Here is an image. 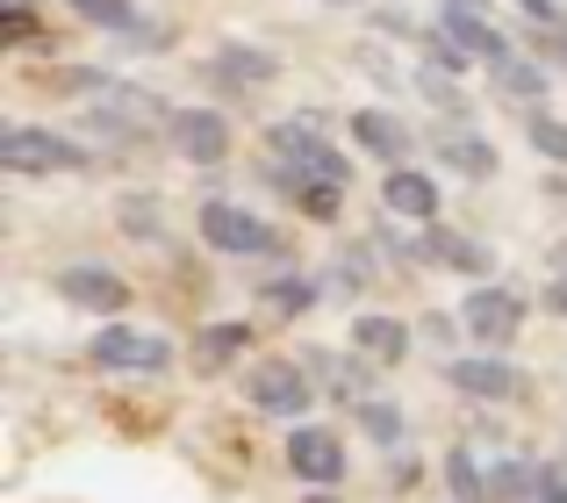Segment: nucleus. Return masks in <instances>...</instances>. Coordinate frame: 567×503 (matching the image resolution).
I'll list each match as a JSON object with an SVG mask.
<instances>
[{
	"label": "nucleus",
	"instance_id": "obj_8",
	"mask_svg": "<svg viewBox=\"0 0 567 503\" xmlns=\"http://www.w3.org/2000/svg\"><path fill=\"white\" fill-rule=\"evenodd\" d=\"M288 475L309 482V490L346 482V439L323 432V424H295V432H288Z\"/></svg>",
	"mask_w": 567,
	"mask_h": 503
},
{
	"label": "nucleus",
	"instance_id": "obj_6",
	"mask_svg": "<svg viewBox=\"0 0 567 503\" xmlns=\"http://www.w3.org/2000/svg\"><path fill=\"white\" fill-rule=\"evenodd\" d=\"M245 403L259 410V418H302L309 403H317V389H309V367L302 360H259L245 367Z\"/></svg>",
	"mask_w": 567,
	"mask_h": 503
},
{
	"label": "nucleus",
	"instance_id": "obj_30",
	"mask_svg": "<svg viewBox=\"0 0 567 503\" xmlns=\"http://www.w3.org/2000/svg\"><path fill=\"white\" fill-rule=\"evenodd\" d=\"M517 8H525V14H532L539 29H546V22H560V8H554V0H517Z\"/></svg>",
	"mask_w": 567,
	"mask_h": 503
},
{
	"label": "nucleus",
	"instance_id": "obj_22",
	"mask_svg": "<svg viewBox=\"0 0 567 503\" xmlns=\"http://www.w3.org/2000/svg\"><path fill=\"white\" fill-rule=\"evenodd\" d=\"M360 432L374 439V446L402 453V439H410V418H402L395 403H381V396H367V403H360Z\"/></svg>",
	"mask_w": 567,
	"mask_h": 503
},
{
	"label": "nucleus",
	"instance_id": "obj_3",
	"mask_svg": "<svg viewBox=\"0 0 567 503\" xmlns=\"http://www.w3.org/2000/svg\"><path fill=\"white\" fill-rule=\"evenodd\" d=\"M460 331H467L482 352H503L517 331H525V295L496 288V280H474V288L460 295Z\"/></svg>",
	"mask_w": 567,
	"mask_h": 503
},
{
	"label": "nucleus",
	"instance_id": "obj_7",
	"mask_svg": "<svg viewBox=\"0 0 567 503\" xmlns=\"http://www.w3.org/2000/svg\"><path fill=\"white\" fill-rule=\"evenodd\" d=\"M266 152L274 158H288V173H309V181H338V187H352V166H346V152H331V144L317 137V123H274L266 130Z\"/></svg>",
	"mask_w": 567,
	"mask_h": 503
},
{
	"label": "nucleus",
	"instance_id": "obj_33",
	"mask_svg": "<svg viewBox=\"0 0 567 503\" xmlns=\"http://www.w3.org/2000/svg\"><path fill=\"white\" fill-rule=\"evenodd\" d=\"M8 8H29V0H8Z\"/></svg>",
	"mask_w": 567,
	"mask_h": 503
},
{
	"label": "nucleus",
	"instance_id": "obj_20",
	"mask_svg": "<svg viewBox=\"0 0 567 503\" xmlns=\"http://www.w3.org/2000/svg\"><path fill=\"white\" fill-rule=\"evenodd\" d=\"M245 346H251V324H237V317L230 324H208V331L194 338V367H202V374H223Z\"/></svg>",
	"mask_w": 567,
	"mask_h": 503
},
{
	"label": "nucleus",
	"instance_id": "obj_25",
	"mask_svg": "<svg viewBox=\"0 0 567 503\" xmlns=\"http://www.w3.org/2000/svg\"><path fill=\"white\" fill-rule=\"evenodd\" d=\"M525 137H532V152H539V158H554V166H567V123H560V115H546V109H525Z\"/></svg>",
	"mask_w": 567,
	"mask_h": 503
},
{
	"label": "nucleus",
	"instance_id": "obj_26",
	"mask_svg": "<svg viewBox=\"0 0 567 503\" xmlns=\"http://www.w3.org/2000/svg\"><path fill=\"white\" fill-rule=\"evenodd\" d=\"M115 224H123L137 245H158V238H166V230H158V202H152V195H130V202H115Z\"/></svg>",
	"mask_w": 567,
	"mask_h": 503
},
{
	"label": "nucleus",
	"instance_id": "obj_17",
	"mask_svg": "<svg viewBox=\"0 0 567 503\" xmlns=\"http://www.w3.org/2000/svg\"><path fill=\"white\" fill-rule=\"evenodd\" d=\"M72 14H86V22H101V29H115V37H137V43H166V29L158 22H144L130 0H65Z\"/></svg>",
	"mask_w": 567,
	"mask_h": 503
},
{
	"label": "nucleus",
	"instance_id": "obj_12",
	"mask_svg": "<svg viewBox=\"0 0 567 503\" xmlns=\"http://www.w3.org/2000/svg\"><path fill=\"white\" fill-rule=\"evenodd\" d=\"M439 37L453 43L460 58H488V65H511V43H503V29H488L474 8H445V14H439Z\"/></svg>",
	"mask_w": 567,
	"mask_h": 503
},
{
	"label": "nucleus",
	"instance_id": "obj_13",
	"mask_svg": "<svg viewBox=\"0 0 567 503\" xmlns=\"http://www.w3.org/2000/svg\"><path fill=\"white\" fill-rule=\"evenodd\" d=\"M346 346L367 352L374 367H395V360H410V324H402V317H374V309H367V317H352Z\"/></svg>",
	"mask_w": 567,
	"mask_h": 503
},
{
	"label": "nucleus",
	"instance_id": "obj_9",
	"mask_svg": "<svg viewBox=\"0 0 567 503\" xmlns=\"http://www.w3.org/2000/svg\"><path fill=\"white\" fill-rule=\"evenodd\" d=\"M58 302H72V309H94V317H123V302H130V280L115 274V266H94V259H80V266H58Z\"/></svg>",
	"mask_w": 567,
	"mask_h": 503
},
{
	"label": "nucleus",
	"instance_id": "obj_28",
	"mask_svg": "<svg viewBox=\"0 0 567 503\" xmlns=\"http://www.w3.org/2000/svg\"><path fill=\"white\" fill-rule=\"evenodd\" d=\"M37 37H43V29H37V14H29V8L0 14V43H37Z\"/></svg>",
	"mask_w": 567,
	"mask_h": 503
},
{
	"label": "nucleus",
	"instance_id": "obj_32",
	"mask_svg": "<svg viewBox=\"0 0 567 503\" xmlns=\"http://www.w3.org/2000/svg\"><path fill=\"white\" fill-rule=\"evenodd\" d=\"M445 8H474V14H482V8H488V0H445Z\"/></svg>",
	"mask_w": 567,
	"mask_h": 503
},
{
	"label": "nucleus",
	"instance_id": "obj_29",
	"mask_svg": "<svg viewBox=\"0 0 567 503\" xmlns=\"http://www.w3.org/2000/svg\"><path fill=\"white\" fill-rule=\"evenodd\" d=\"M539 503H567V468L560 461H539Z\"/></svg>",
	"mask_w": 567,
	"mask_h": 503
},
{
	"label": "nucleus",
	"instance_id": "obj_24",
	"mask_svg": "<svg viewBox=\"0 0 567 503\" xmlns=\"http://www.w3.org/2000/svg\"><path fill=\"white\" fill-rule=\"evenodd\" d=\"M323 288H331V295H360V288H374V259H367L360 245H352V252H338V259H331V274H323Z\"/></svg>",
	"mask_w": 567,
	"mask_h": 503
},
{
	"label": "nucleus",
	"instance_id": "obj_23",
	"mask_svg": "<svg viewBox=\"0 0 567 503\" xmlns=\"http://www.w3.org/2000/svg\"><path fill=\"white\" fill-rule=\"evenodd\" d=\"M445 490H453V503H496V496H488V475L474 468V453H467V446L445 453Z\"/></svg>",
	"mask_w": 567,
	"mask_h": 503
},
{
	"label": "nucleus",
	"instance_id": "obj_4",
	"mask_svg": "<svg viewBox=\"0 0 567 503\" xmlns=\"http://www.w3.org/2000/svg\"><path fill=\"white\" fill-rule=\"evenodd\" d=\"M445 381L474 403H525L532 396L525 367H511L503 352H445Z\"/></svg>",
	"mask_w": 567,
	"mask_h": 503
},
{
	"label": "nucleus",
	"instance_id": "obj_18",
	"mask_svg": "<svg viewBox=\"0 0 567 503\" xmlns=\"http://www.w3.org/2000/svg\"><path fill=\"white\" fill-rule=\"evenodd\" d=\"M274 187L295 202L302 216H317V224H331L338 209H346V187L338 181H309V173H274Z\"/></svg>",
	"mask_w": 567,
	"mask_h": 503
},
{
	"label": "nucleus",
	"instance_id": "obj_14",
	"mask_svg": "<svg viewBox=\"0 0 567 503\" xmlns=\"http://www.w3.org/2000/svg\"><path fill=\"white\" fill-rule=\"evenodd\" d=\"M352 137H360L374 158H388V166H410V152H416L410 123H402V115H388V109H360V115H352Z\"/></svg>",
	"mask_w": 567,
	"mask_h": 503
},
{
	"label": "nucleus",
	"instance_id": "obj_31",
	"mask_svg": "<svg viewBox=\"0 0 567 503\" xmlns=\"http://www.w3.org/2000/svg\"><path fill=\"white\" fill-rule=\"evenodd\" d=\"M546 302H554V309H560V317H567V274L554 280V288H546Z\"/></svg>",
	"mask_w": 567,
	"mask_h": 503
},
{
	"label": "nucleus",
	"instance_id": "obj_15",
	"mask_svg": "<svg viewBox=\"0 0 567 503\" xmlns=\"http://www.w3.org/2000/svg\"><path fill=\"white\" fill-rule=\"evenodd\" d=\"M424 245H431V259H439V266H453V274H467V280H488V274H496V252H488L482 238H467V230L431 224Z\"/></svg>",
	"mask_w": 567,
	"mask_h": 503
},
{
	"label": "nucleus",
	"instance_id": "obj_1",
	"mask_svg": "<svg viewBox=\"0 0 567 503\" xmlns=\"http://www.w3.org/2000/svg\"><path fill=\"white\" fill-rule=\"evenodd\" d=\"M86 360L109 367V374H166V367H173V338L137 331V324L109 317L94 338H86Z\"/></svg>",
	"mask_w": 567,
	"mask_h": 503
},
{
	"label": "nucleus",
	"instance_id": "obj_19",
	"mask_svg": "<svg viewBox=\"0 0 567 503\" xmlns=\"http://www.w3.org/2000/svg\"><path fill=\"white\" fill-rule=\"evenodd\" d=\"M439 158L460 166L467 181H488V173H496V144L474 137V130H439Z\"/></svg>",
	"mask_w": 567,
	"mask_h": 503
},
{
	"label": "nucleus",
	"instance_id": "obj_5",
	"mask_svg": "<svg viewBox=\"0 0 567 503\" xmlns=\"http://www.w3.org/2000/svg\"><path fill=\"white\" fill-rule=\"evenodd\" d=\"M202 245L230 252V259H266V252H280V230L266 216H251V209L216 195V202H202Z\"/></svg>",
	"mask_w": 567,
	"mask_h": 503
},
{
	"label": "nucleus",
	"instance_id": "obj_34",
	"mask_svg": "<svg viewBox=\"0 0 567 503\" xmlns=\"http://www.w3.org/2000/svg\"><path fill=\"white\" fill-rule=\"evenodd\" d=\"M309 503H331V496H309Z\"/></svg>",
	"mask_w": 567,
	"mask_h": 503
},
{
	"label": "nucleus",
	"instance_id": "obj_2",
	"mask_svg": "<svg viewBox=\"0 0 567 503\" xmlns=\"http://www.w3.org/2000/svg\"><path fill=\"white\" fill-rule=\"evenodd\" d=\"M0 166L8 173H86L94 158H86L80 137H58V130H37V123H8L0 130Z\"/></svg>",
	"mask_w": 567,
	"mask_h": 503
},
{
	"label": "nucleus",
	"instance_id": "obj_27",
	"mask_svg": "<svg viewBox=\"0 0 567 503\" xmlns=\"http://www.w3.org/2000/svg\"><path fill=\"white\" fill-rule=\"evenodd\" d=\"M496 86H503V94H525V101H539L546 94V65H532V58H511V65H496Z\"/></svg>",
	"mask_w": 567,
	"mask_h": 503
},
{
	"label": "nucleus",
	"instance_id": "obj_10",
	"mask_svg": "<svg viewBox=\"0 0 567 503\" xmlns=\"http://www.w3.org/2000/svg\"><path fill=\"white\" fill-rule=\"evenodd\" d=\"M166 144L187 166H223V158H230V115L223 109H181L166 123Z\"/></svg>",
	"mask_w": 567,
	"mask_h": 503
},
{
	"label": "nucleus",
	"instance_id": "obj_21",
	"mask_svg": "<svg viewBox=\"0 0 567 503\" xmlns=\"http://www.w3.org/2000/svg\"><path fill=\"white\" fill-rule=\"evenodd\" d=\"M317 280L309 274H280V280H259V302L274 309V317H302V309H317Z\"/></svg>",
	"mask_w": 567,
	"mask_h": 503
},
{
	"label": "nucleus",
	"instance_id": "obj_16",
	"mask_svg": "<svg viewBox=\"0 0 567 503\" xmlns=\"http://www.w3.org/2000/svg\"><path fill=\"white\" fill-rule=\"evenodd\" d=\"M208 72H216L223 86H266V80L280 72V58H274V51H259V43H223Z\"/></svg>",
	"mask_w": 567,
	"mask_h": 503
},
{
	"label": "nucleus",
	"instance_id": "obj_11",
	"mask_svg": "<svg viewBox=\"0 0 567 503\" xmlns=\"http://www.w3.org/2000/svg\"><path fill=\"white\" fill-rule=\"evenodd\" d=\"M381 202H388V216H402V224H416V230L439 224V181H431V173H416V166H388Z\"/></svg>",
	"mask_w": 567,
	"mask_h": 503
}]
</instances>
